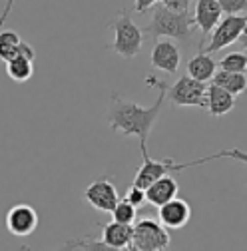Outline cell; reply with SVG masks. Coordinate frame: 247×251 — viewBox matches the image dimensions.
<instances>
[{"label": "cell", "instance_id": "2e32d148", "mask_svg": "<svg viewBox=\"0 0 247 251\" xmlns=\"http://www.w3.org/2000/svg\"><path fill=\"white\" fill-rule=\"evenodd\" d=\"M218 72V62H215L211 56L203 54V52H198L190 62H188V68H185V74L190 78L205 84L207 80H211Z\"/></svg>", "mask_w": 247, "mask_h": 251}, {"label": "cell", "instance_id": "7a4b0ae2", "mask_svg": "<svg viewBox=\"0 0 247 251\" xmlns=\"http://www.w3.org/2000/svg\"><path fill=\"white\" fill-rule=\"evenodd\" d=\"M151 12H153V18L149 20V24L144 26V32L153 42H158V38H162V36H166L168 40L175 38V40H183V42L192 38L194 30H196V22H194V16H190L188 12H183V14L170 12L168 8H164L160 0Z\"/></svg>", "mask_w": 247, "mask_h": 251}, {"label": "cell", "instance_id": "f1b7e54d", "mask_svg": "<svg viewBox=\"0 0 247 251\" xmlns=\"http://www.w3.org/2000/svg\"><path fill=\"white\" fill-rule=\"evenodd\" d=\"M18 251H32V249H30L28 245H20V249H18Z\"/></svg>", "mask_w": 247, "mask_h": 251}, {"label": "cell", "instance_id": "ac0fdd59", "mask_svg": "<svg viewBox=\"0 0 247 251\" xmlns=\"http://www.w3.org/2000/svg\"><path fill=\"white\" fill-rule=\"evenodd\" d=\"M211 80H213L211 84H215V86H220L222 90L229 92L231 96H239V94L247 92V74H229V72L218 70Z\"/></svg>", "mask_w": 247, "mask_h": 251}, {"label": "cell", "instance_id": "7402d4cb", "mask_svg": "<svg viewBox=\"0 0 247 251\" xmlns=\"http://www.w3.org/2000/svg\"><path fill=\"white\" fill-rule=\"evenodd\" d=\"M218 68L229 74H247V54L245 52H229L220 60Z\"/></svg>", "mask_w": 247, "mask_h": 251}, {"label": "cell", "instance_id": "d4e9b609", "mask_svg": "<svg viewBox=\"0 0 247 251\" xmlns=\"http://www.w3.org/2000/svg\"><path fill=\"white\" fill-rule=\"evenodd\" d=\"M126 200L128 203H132L136 209L138 207H144L146 203H148V200H146V192L144 190H140V187H134V185H130V190H128V194H126Z\"/></svg>", "mask_w": 247, "mask_h": 251}, {"label": "cell", "instance_id": "83f0119b", "mask_svg": "<svg viewBox=\"0 0 247 251\" xmlns=\"http://www.w3.org/2000/svg\"><path fill=\"white\" fill-rule=\"evenodd\" d=\"M239 44L243 46V52L247 54V30H245V34H243V36L239 38Z\"/></svg>", "mask_w": 247, "mask_h": 251}, {"label": "cell", "instance_id": "4316f807", "mask_svg": "<svg viewBox=\"0 0 247 251\" xmlns=\"http://www.w3.org/2000/svg\"><path fill=\"white\" fill-rule=\"evenodd\" d=\"M156 0H142V2H136L134 6H136V10H138V14H146L148 10H153L156 8Z\"/></svg>", "mask_w": 247, "mask_h": 251}, {"label": "cell", "instance_id": "52a82bcc", "mask_svg": "<svg viewBox=\"0 0 247 251\" xmlns=\"http://www.w3.org/2000/svg\"><path fill=\"white\" fill-rule=\"evenodd\" d=\"M12 10V2L8 0V2L4 4V10H2V16H0V60L4 62H10L14 58H28L34 62V48L30 46L28 42H22L20 36L16 32H12V30H2L4 26V20L8 16V12Z\"/></svg>", "mask_w": 247, "mask_h": 251}, {"label": "cell", "instance_id": "5b68a950", "mask_svg": "<svg viewBox=\"0 0 247 251\" xmlns=\"http://www.w3.org/2000/svg\"><path fill=\"white\" fill-rule=\"evenodd\" d=\"M108 26L114 28V32H116V38H114V44L110 46V50H114L116 54H120L124 58H134L140 54L142 42H144V30L132 22V18L126 10L118 18H114Z\"/></svg>", "mask_w": 247, "mask_h": 251}, {"label": "cell", "instance_id": "5bb4252c", "mask_svg": "<svg viewBox=\"0 0 247 251\" xmlns=\"http://www.w3.org/2000/svg\"><path fill=\"white\" fill-rule=\"evenodd\" d=\"M179 192V185L172 176H164L162 179H158L156 183H151L148 190H146V200L149 205L153 207H162L168 201L175 200Z\"/></svg>", "mask_w": 247, "mask_h": 251}, {"label": "cell", "instance_id": "9c48e42d", "mask_svg": "<svg viewBox=\"0 0 247 251\" xmlns=\"http://www.w3.org/2000/svg\"><path fill=\"white\" fill-rule=\"evenodd\" d=\"M84 198L86 201L98 209V211H104V213H112L114 207L118 205L120 201V196H118V190H116V185L108 179V177H100L96 181H92L88 187H86V192H84Z\"/></svg>", "mask_w": 247, "mask_h": 251}, {"label": "cell", "instance_id": "8fae6325", "mask_svg": "<svg viewBox=\"0 0 247 251\" xmlns=\"http://www.w3.org/2000/svg\"><path fill=\"white\" fill-rule=\"evenodd\" d=\"M179 48L173 40H158L151 48V66L166 74H177L179 68Z\"/></svg>", "mask_w": 247, "mask_h": 251}, {"label": "cell", "instance_id": "7c38bea8", "mask_svg": "<svg viewBox=\"0 0 247 251\" xmlns=\"http://www.w3.org/2000/svg\"><path fill=\"white\" fill-rule=\"evenodd\" d=\"M222 4L218 0H198V2H194V22L203 32L201 42L222 22Z\"/></svg>", "mask_w": 247, "mask_h": 251}, {"label": "cell", "instance_id": "484cf974", "mask_svg": "<svg viewBox=\"0 0 247 251\" xmlns=\"http://www.w3.org/2000/svg\"><path fill=\"white\" fill-rule=\"evenodd\" d=\"M160 2L164 4V8H168L170 12H175V14L188 12L190 6L194 4V2H190V0H160Z\"/></svg>", "mask_w": 247, "mask_h": 251}, {"label": "cell", "instance_id": "6da1fadb", "mask_svg": "<svg viewBox=\"0 0 247 251\" xmlns=\"http://www.w3.org/2000/svg\"><path fill=\"white\" fill-rule=\"evenodd\" d=\"M158 100L153 106L144 108L136 102H130L126 98H122L120 94H112V106H110V114H108V124L114 132H122L124 136H138L140 146H148V136L149 130L153 128L164 100H166V94L164 90H158Z\"/></svg>", "mask_w": 247, "mask_h": 251}, {"label": "cell", "instance_id": "3957f363", "mask_svg": "<svg viewBox=\"0 0 247 251\" xmlns=\"http://www.w3.org/2000/svg\"><path fill=\"white\" fill-rule=\"evenodd\" d=\"M148 86H153L158 90H164L166 98L173 106H194V108H207V86L190 78L188 74L179 76L173 86H168L166 82L148 76L146 78Z\"/></svg>", "mask_w": 247, "mask_h": 251}, {"label": "cell", "instance_id": "cb8c5ba5", "mask_svg": "<svg viewBox=\"0 0 247 251\" xmlns=\"http://www.w3.org/2000/svg\"><path fill=\"white\" fill-rule=\"evenodd\" d=\"M222 12L225 16H241L247 10V0H222Z\"/></svg>", "mask_w": 247, "mask_h": 251}, {"label": "cell", "instance_id": "d6986e66", "mask_svg": "<svg viewBox=\"0 0 247 251\" xmlns=\"http://www.w3.org/2000/svg\"><path fill=\"white\" fill-rule=\"evenodd\" d=\"M220 158H233V160H239L243 164H247V151L239 150V148H233V150H222L213 155H205V158H198L194 162H185V164H175L173 166V172H179V170H185V168H194V166H201V164H207V162H213V160H220Z\"/></svg>", "mask_w": 247, "mask_h": 251}, {"label": "cell", "instance_id": "e0dca14e", "mask_svg": "<svg viewBox=\"0 0 247 251\" xmlns=\"http://www.w3.org/2000/svg\"><path fill=\"white\" fill-rule=\"evenodd\" d=\"M235 108V96H231L229 92L222 90L220 86H207V112L215 118L225 116Z\"/></svg>", "mask_w": 247, "mask_h": 251}, {"label": "cell", "instance_id": "4fadbf2b", "mask_svg": "<svg viewBox=\"0 0 247 251\" xmlns=\"http://www.w3.org/2000/svg\"><path fill=\"white\" fill-rule=\"evenodd\" d=\"M158 217L160 224L166 229H181L183 226H188L190 217H192V207L188 201L183 200H172L166 205L158 207Z\"/></svg>", "mask_w": 247, "mask_h": 251}, {"label": "cell", "instance_id": "603a6c76", "mask_svg": "<svg viewBox=\"0 0 247 251\" xmlns=\"http://www.w3.org/2000/svg\"><path fill=\"white\" fill-rule=\"evenodd\" d=\"M112 217H114V222H118V224L134 226L136 217H138V209H136L132 203H128L126 200H120L118 205H116L114 211H112Z\"/></svg>", "mask_w": 247, "mask_h": 251}, {"label": "cell", "instance_id": "277c9868", "mask_svg": "<svg viewBox=\"0 0 247 251\" xmlns=\"http://www.w3.org/2000/svg\"><path fill=\"white\" fill-rule=\"evenodd\" d=\"M172 243L170 231L151 217H142L134 224V235L128 251H168Z\"/></svg>", "mask_w": 247, "mask_h": 251}, {"label": "cell", "instance_id": "30bf717a", "mask_svg": "<svg viewBox=\"0 0 247 251\" xmlns=\"http://www.w3.org/2000/svg\"><path fill=\"white\" fill-rule=\"evenodd\" d=\"M6 229L16 237H26L38 227V213L28 203H16L6 211Z\"/></svg>", "mask_w": 247, "mask_h": 251}, {"label": "cell", "instance_id": "ba28073f", "mask_svg": "<svg viewBox=\"0 0 247 251\" xmlns=\"http://www.w3.org/2000/svg\"><path fill=\"white\" fill-rule=\"evenodd\" d=\"M140 151H142L144 164H142V168H138L132 185L146 192L151 183H156L164 176H170V172H173L175 164L172 160H151V155L148 153V146H140Z\"/></svg>", "mask_w": 247, "mask_h": 251}, {"label": "cell", "instance_id": "44dd1931", "mask_svg": "<svg viewBox=\"0 0 247 251\" xmlns=\"http://www.w3.org/2000/svg\"><path fill=\"white\" fill-rule=\"evenodd\" d=\"M70 249H82V251H128V249L110 247V245L104 243L102 239H92V235H84V237H80V239H70V241H66L64 251H70Z\"/></svg>", "mask_w": 247, "mask_h": 251}, {"label": "cell", "instance_id": "ffe728a7", "mask_svg": "<svg viewBox=\"0 0 247 251\" xmlns=\"http://www.w3.org/2000/svg\"><path fill=\"white\" fill-rule=\"evenodd\" d=\"M6 74L14 82H26V80H30V78H32V74H34L32 60H28V58H14V60L6 62Z\"/></svg>", "mask_w": 247, "mask_h": 251}, {"label": "cell", "instance_id": "8992f818", "mask_svg": "<svg viewBox=\"0 0 247 251\" xmlns=\"http://www.w3.org/2000/svg\"><path fill=\"white\" fill-rule=\"evenodd\" d=\"M245 30H247V12L241 16H225L211 32L209 44L205 48H201L199 52H203L207 56L211 52H218V50L233 44L235 40H239L245 34Z\"/></svg>", "mask_w": 247, "mask_h": 251}, {"label": "cell", "instance_id": "9a60e30c", "mask_svg": "<svg viewBox=\"0 0 247 251\" xmlns=\"http://www.w3.org/2000/svg\"><path fill=\"white\" fill-rule=\"evenodd\" d=\"M102 229V241L116 249H128L134 235V226H124L118 222H110L100 226Z\"/></svg>", "mask_w": 247, "mask_h": 251}]
</instances>
